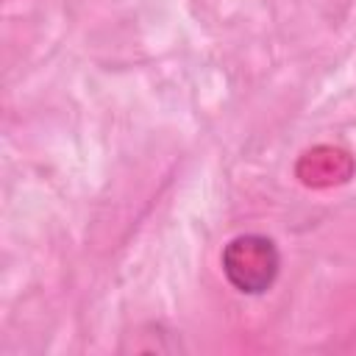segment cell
<instances>
[{"label": "cell", "instance_id": "7a4b0ae2", "mask_svg": "<svg viewBox=\"0 0 356 356\" xmlns=\"http://www.w3.org/2000/svg\"><path fill=\"white\" fill-rule=\"evenodd\" d=\"M356 159L337 145H314L303 150L295 161V178L306 189H331L353 178Z\"/></svg>", "mask_w": 356, "mask_h": 356}, {"label": "cell", "instance_id": "6da1fadb", "mask_svg": "<svg viewBox=\"0 0 356 356\" xmlns=\"http://www.w3.org/2000/svg\"><path fill=\"white\" fill-rule=\"evenodd\" d=\"M222 275L242 295H264L281 267L275 242L264 234H239L222 248Z\"/></svg>", "mask_w": 356, "mask_h": 356}]
</instances>
